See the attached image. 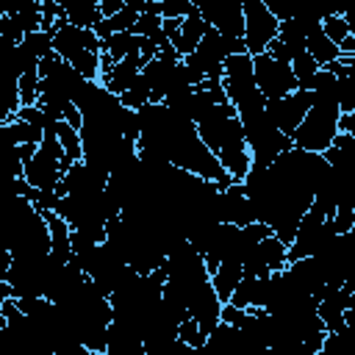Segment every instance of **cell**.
Instances as JSON below:
<instances>
[{"label":"cell","instance_id":"cell-1","mask_svg":"<svg viewBox=\"0 0 355 355\" xmlns=\"http://www.w3.org/2000/svg\"><path fill=\"white\" fill-rule=\"evenodd\" d=\"M136 114H139V139H136L139 150H150L166 158L172 166L214 180L222 189L233 183V178L222 169L216 155L197 136V125L191 119L180 116L166 103H144L141 108H136Z\"/></svg>","mask_w":355,"mask_h":355},{"label":"cell","instance_id":"cell-2","mask_svg":"<svg viewBox=\"0 0 355 355\" xmlns=\"http://www.w3.org/2000/svg\"><path fill=\"white\" fill-rule=\"evenodd\" d=\"M194 125H197V136L216 155L222 169L233 180H241L252 161H250V150H247L244 130H241V122L236 116V108L230 103H216Z\"/></svg>","mask_w":355,"mask_h":355},{"label":"cell","instance_id":"cell-3","mask_svg":"<svg viewBox=\"0 0 355 355\" xmlns=\"http://www.w3.org/2000/svg\"><path fill=\"white\" fill-rule=\"evenodd\" d=\"M53 33V50L61 61H67L75 72H80L83 78L97 80L100 75V36L92 28H78L67 19H55V25L50 28Z\"/></svg>","mask_w":355,"mask_h":355},{"label":"cell","instance_id":"cell-4","mask_svg":"<svg viewBox=\"0 0 355 355\" xmlns=\"http://www.w3.org/2000/svg\"><path fill=\"white\" fill-rule=\"evenodd\" d=\"M222 86L227 94V103L236 108V116H250L263 108L266 97L258 92L252 78V55L250 53H233L225 58L222 69Z\"/></svg>","mask_w":355,"mask_h":355},{"label":"cell","instance_id":"cell-5","mask_svg":"<svg viewBox=\"0 0 355 355\" xmlns=\"http://www.w3.org/2000/svg\"><path fill=\"white\" fill-rule=\"evenodd\" d=\"M69 166H72V164L64 158V150H61V144H58V139H55V128H53V130H44V136H42V141L36 144L33 155L25 161L22 178H25V183L33 186V189L55 191L61 175H64Z\"/></svg>","mask_w":355,"mask_h":355},{"label":"cell","instance_id":"cell-6","mask_svg":"<svg viewBox=\"0 0 355 355\" xmlns=\"http://www.w3.org/2000/svg\"><path fill=\"white\" fill-rule=\"evenodd\" d=\"M233 53H247V44L241 36H225L216 28H208L200 39V44L183 55V61L189 67H194L202 78H222L225 69V58Z\"/></svg>","mask_w":355,"mask_h":355},{"label":"cell","instance_id":"cell-7","mask_svg":"<svg viewBox=\"0 0 355 355\" xmlns=\"http://www.w3.org/2000/svg\"><path fill=\"white\" fill-rule=\"evenodd\" d=\"M252 78H255L258 92H261L266 100L286 97L288 92L297 89V78H294V72H291V64L283 61V58H275V55L266 53V50L252 55Z\"/></svg>","mask_w":355,"mask_h":355},{"label":"cell","instance_id":"cell-8","mask_svg":"<svg viewBox=\"0 0 355 355\" xmlns=\"http://www.w3.org/2000/svg\"><path fill=\"white\" fill-rule=\"evenodd\" d=\"M19 42L0 36V122L11 119L19 111Z\"/></svg>","mask_w":355,"mask_h":355},{"label":"cell","instance_id":"cell-9","mask_svg":"<svg viewBox=\"0 0 355 355\" xmlns=\"http://www.w3.org/2000/svg\"><path fill=\"white\" fill-rule=\"evenodd\" d=\"M241 14H244V44L247 53H263L269 47V42L277 36V19L275 14L266 8L263 0H241Z\"/></svg>","mask_w":355,"mask_h":355},{"label":"cell","instance_id":"cell-10","mask_svg":"<svg viewBox=\"0 0 355 355\" xmlns=\"http://www.w3.org/2000/svg\"><path fill=\"white\" fill-rule=\"evenodd\" d=\"M286 263H288V244H283L275 233H269L244 252L241 272L255 275V277H266L272 272H280Z\"/></svg>","mask_w":355,"mask_h":355},{"label":"cell","instance_id":"cell-11","mask_svg":"<svg viewBox=\"0 0 355 355\" xmlns=\"http://www.w3.org/2000/svg\"><path fill=\"white\" fill-rule=\"evenodd\" d=\"M194 11L225 36H244L241 0H189Z\"/></svg>","mask_w":355,"mask_h":355},{"label":"cell","instance_id":"cell-12","mask_svg":"<svg viewBox=\"0 0 355 355\" xmlns=\"http://www.w3.org/2000/svg\"><path fill=\"white\" fill-rule=\"evenodd\" d=\"M311 105V92L308 89H294L288 92L286 97H277V100H266L263 108L269 114V119L275 122V128L286 136H291L297 130V125L302 122L305 111Z\"/></svg>","mask_w":355,"mask_h":355},{"label":"cell","instance_id":"cell-13","mask_svg":"<svg viewBox=\"0 0 355 355\" xmlns=\"http://www.w3.org/2000/svg\"><path fill=\"white\" fill-rule=\"evenodd\" d=\"M141 67H144V61H141L139 53H136V55H125V58H119V61H111V55L100 50V75H97V80H100L108 92H114V94L119 97L122 92H128V89L133 86V80L139 78Z\"/></svg>","mask_w":355,"mask_h":355},{"label":"cell","instance_id":"cell-14","mask_svg":"<svg viewBox=\"0 0 355 355\" xmlns=\"http://www.w3.org/2000/svg\"><path fill=\"white\" fill-rule=\"evenodd\" d=\"M219 214H222V222L227 225H236V227H244L250 222H258L255 219V208H252V200L244 189L241 180H233L222 189V200H219Z\"/></svg>","mask_w":355,"mask_h":355},{"label":"cell","instance_id":"cell-15","mask_svg":"<svg viewBox=\"0 0 355 355\" xmlns=\"http://www.w3.org/2000/svg\"><path fill=\"white\" fill-rule=\"evenodd\" d=\"M266 8L275 14L277 22L283 19H297L302 25H319L322 22V11L316 0H263Z\"/></svg>","mask_w":355,"mask_h":355},{"label":"cell","instance_id":"cell-16","mask_svg":"<svg viewBox=\"0 0 355 355\" xmlns=\"http://www.w3.org/2000/svg\"><path fill=\"white\" fill-rule=\"evenodd\" d=\"M61 19L78 25V28H94L103 19L100 0H58Z\"/></svg>","mask_w":355,"mask_h":355},{"label":"cell","instance_id":"cell-17","mask_svg":"<svg viewBox=\"0 0 355 355\" xmlns=\"http://www.w3.org/2000/svg\"><path fill=\"white\" fill-rule=\"evenodd\" d=\"M44 222H47V230H50V255H55L58 261H72V230H69V225L55 211H44Z\"/></svg>","mask_w":355,"mask_h":355},{"label":"cell","instance_id":"cell-18","mask_svg":"<svg viewBox=\"0 0 355 355\" xmlns=\"http://www.w3.org/2000/svg\"><path fill=\"white\" fill-rule=\"evenodd\" d=\"M208 28H211V25H208L197 11L186 14V17L180 19V33H178V39L172 42V47L178 50V55H180V58L189 55V53L200 44V39H202V33H205Z\"/></svg>","mask_w":355,"mask_h":355},{"label":"cell","instance_id":"cell-19","mask_svg":"<svg viewBox=\"0 0 355 355\" xmlns=\"http://www.w3.org/2000/svg\"><path fill=\"white\" fill-rule=\"evenodd\" d=\"M305 50L313 55V61H316L319 67H324V64H330V61H336V58L341 55V53H338V44H333V42L324 36L322 25L308 28V33H305Z\"/></svg>","mask_w":355,"mask_h":355},{"label":"cell","instance_id":"cell-20","mask_svg":"<svg viewBox=\"0 0 355 355\" xmlns=\"http://www.w3.org/2000/svg\"><path fill=\"white\" fill-rule=\"evenodd\" d=\"M139 42H141V36H136L133 31H116V33H108L105 39H100V47H103V53L111 55V61H119L125 55H136Z\"/></svg>","mask_w":355,"mask_h":355},{"label":"cell","instance_id":"cell-21","mask_svg":"<svg viewBox=\"0 0 355 355\" xmlns=\"http://www.w3.org/2000/svg\"><path fill=\"white\" fill-rule=\"evenodd\" d=\"M136 17H139V11L136 8H130L128 3L119 8V11H114V14H108V17H103L92 31L100 36V39H105L108 33H116V31H133V22H136Z\"/></svg>","mask_w":355,"mask_h":355},{"label":"cell","instance_id":"cell-22","mask_svg":"<svg viewBox=\"0 0 355 355\" xmlns=\"http://www.w3.org/2000/svg\"><path fill=\"white\" fill-rule=\"evenodd\" d=\"M241 266L239 263H219L214 272H211V286H214V291H216V297L222 300V302H227L230 300V294H233V288H236V283L241 280Z\"/></svg>","mask_w":355,"mask_h":355},{"label":"cell","instance_id":"cell-23","mask_svg":"<svg viewBox=\"0 0 355 355\" xmlns=\"http://www.w3.org/2000/svg\"><path fill=\"white\" fill-rule=\"evenodd\" d=\"M55 139H58V144H61V150H64V158H67L69 164H75V161L83 158V147H80V133H78V128H72V125L64 122V119H55Z\"/></svg>","mask_w":355,"mask_h":355},{"label":"cell","instance_id":"cell-24","mask_svg":"<svg viewBox=\"0 0 355 355\" xmlns=\"http://www.w3.org/2000/svg\"><path fill=\"white\" fill-rule=\"evenodd\" d=\"M319 25H322L324 36H327L333 44H341V42H344L349 33H355V25H352V22H349L344 14H333V17H324Z\"/></svg>","mask_w":355,"mask_h":355},{"label":"cell","instance_id":"cell-25","mask_svg":"<svg viewBox=\"0 0 355 355\" xmlns=\"http://www.w3.org/2000/svg\"><path fill=\"white\" fill-rule=\"evenodd\" d=\"M178 341L186 344L189 349L200 352L202 344H205V333L200 330V324H197L191 316H186V319H180V324H178Z\"/></svg>","mask_w":355,"mask_h":355},{"label":"cell","instance_id":"cell-26","mask_svg":"<svg viewBox=\"0 0 355 355\" xmlns=\"http://www.w3.org/2000/svg\"><path fill=\"white\" fill-rule=\"evenodd\" d=\"M288 64H291V72H294V78H297V86H300V83H305V80H308V78H311V75L319 69V64L313 61V55H311L308 50L294 53Z\"/></svg>","mask_w":355,"mask_h":355},{"label":"cell","instance_id":"cell-27","mask_svg":"<svg viewBox=\"0 0 355 355\" xmlns=\"http://www.w3.org/2000/svg\"><path fill=\"white\" fill-rule=\"evenodd\" d=\"M119 103H122V105H128V108H133V111H136V108H141L144 103H150V92H147L144 80H141V78H136V80H133V86H130L128 92H122V94H119Z\"/></svg>","mask_w":355,"mask_h":355},{"label":"cell","instance_id":"cell-28","mask_svg":"<svg viewBox=\"0 0 355 355\" xmlns=\"http://www.w3.org/2000/svg\"><path fill=\"white\" fill-rule=\"evenodd\" d=\"M155 6H158L161 19H183L186 14L194 11V6H191L189 0H161V3H155Z\"/></svg>","mask_w":355,"mask_h":355},{"label":"cell","instance_id":"cell-29","mask_svg":"<svg viewBox=\"0 0 355 355\" xmlns=\"http://www.w3.org/2000/svg\"><path fill=\"white\" fill-rule=\"evenodd\" d=\"M0 36H6V39H11V42H22L25 28H22V22H19L17 17L3 14V17H0Z\"/></svg>","mask_w":355,"mask_h":355},{"label":"cell","instance_id":"cell-30","mask_svg":"<svg viewBox=\"0 0 355 355\" xmlns=\"http://www.w3.org/2000/svg\"><path fill=\"white\" fill-rule=\"evenodd\" d=\"M8 266H11V252H8L6 247H0V283H6Z\"/></svg>","mask_w":355,"mask_h":355},{"label":"cell","instance_id":"cell-31","mask_svg":"<svg viewBox=\"0 0 355 355\" xmlns=\"http://www.w3.org/2000/svg\"><path fill=\"white\" fill-rule=\"evenodd\" d=\"M6 8H8V0H0V17L6 14Z\"/></svg>","mask_w":355,"mask_h":355},{"label":"cell","instance_id":"cell-32","mask_svg":"<svg viewBox=\"0 0 355 355\" xmlns=\"http://www.w3.org/2000/svg\"><path fill=\"white\" fill-rule=\"evenodd\" d=\"M141 3H144V6H147V3H161V0H141Z\"/></svg>","mask_w":355,"mask_h":355}]
</instances>
